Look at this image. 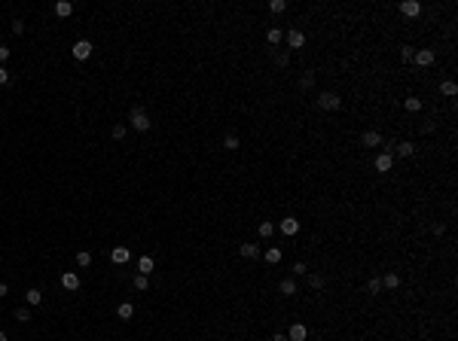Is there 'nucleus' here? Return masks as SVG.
<instances>
[{
  "label": "nucleus",
  "mask_w": 458,
  "mask_h": 341,
  "mask_svg": "<svg viewBox=\"0 0 458 341\" xmlns=\"http://www.w3.org/2000/svg\"><path fill=\"white\" fill-rule=\"evenodd\" d=\"M299 293H303V286H299V283H296V277H290V274H284V277H281V280H278V296H281V299H296Z\"/></svg>",
  "instance_id": "9d476101"
},
{
  "label": "nucleus",
  "mask_w": 458,
  "mask_h": 341,
  "mask_svg": "<svg viewBox=\"0 0 458 341\" xmlns=\"http://www.w3.org/2000/svg\"><path fill=\"white\" fill-rule=\"evenodd\" d=\"M129 259H132V250L129 247H113L110 250V262L113 265H129Z\"/></svg>",
  "instance_id": "4be33fe9"
},
{
  "label": "nucleus",
  "mask_w": 458,
  "mask_h": 341,
  "mask_svg": "<svg viewBox=\"0 0 458 341\" xmlns=\"http://www.w3.org/2000/svg\"><path fill=\"white\" fill-rule=\"evenodd\" d=\"M12 34H15V37H25V19H15L12 22Z\"/></svg>",
  "instance_id": "c9c22d12"
},
{
  "label": "nucleus",
  "mask_w": 458,
  "mask_h": 341,
  "mask_svg": "<svg viewBox=\"0 0 458 341\" xmlns=\"http://www.w3.org/2000/svg\"><path fill=\"white\" fill-rule=\"evenodd\" d=\"M437 64V49L434 46H418L415 55H412V67L415 70H431Z\"/></svg>",
  "instance_id": "7ed1b4c3"
},
{
  "label": "nucleus",
  "mask_w": 458,
  "mask_h": 341,
  "mask_svg": "<svg viewBox=\"0 0 458 341\" xmlns=\"http://www.w3.org/2000/svg\"><path fill=\"white\" fill-rule=\"evenodd\" d=\"M6 296H9V286H6L3 280H0V299H6Z\"/></svg>",
  "instance_id": "ea45409f"
},
{
  "label": "nucleus",
  "mask_w": 458,
  "mask_h": 341,
  "mask_svg": "<svg viewBox=\"0 0 458 341\" xmlns=\"http://www.w3.org/2000/svg\"><path fill=\"white\" fill-rule=\"evenodd\" d=\"M364 293L369 296V299H379L385 290H382V277L379 274H373V277H366V283H364Z\"/></svg>",
  "instance_id": "aec40b11"
},
{
  "label": "nucleus",
  "mask_w": 458,
  "mask_h": 341,
  "mask_svg": "<svg viewBox=\"0 0 458 341\" xmlns=\"http://www.w3.org/2000/svg\"><path fill=\"white\" fill-rule=\"evenodd\" d=\"M263 37H266V46H269V49H278L281 43H284V28H278V25H269Z\"/></svg>",
  "instance_id": "dca6fc26"
},
{
  "label": "nucleus",
  "mask_w": 458,
  "mask_h": 341,
  "mask_svg": "<svg viewBox=\"0 0 458 341\" xmlns=\"http://www.w3.org/2000/svg\"><path fill=\"white\" fill-rule=\"evenodd\" d=\"M31 317H34V314H31L28 304H22V308H15V311H12V320H19V323H31Z\"/></svg>",
  "instance_id": "7c9ffc66"
},
{
  "label": "nucleus",
  "mask_w": 458,
  "mask_h": 341,
  "mask_svg": "<svg viewBox=\"0 0 458 341\" xmlns=\"http://www.w3.org/2000/svg\"><path fill=\"white\" fill-rule=\"evenodd\" d=\"M132 286H135L137 293H147V290H150V277H144V274H137V277L132 280Z\"/></svg>",
  "instance_id": "72a5a7b5"
},
{
  "label": "nucleus",
  "mask_w": 458,
  "mask_h": 341,
  "mask_svg": "<svg viewBox=\"0 0 458 341\" xmlns=\"http://www.w3.org/2000/svg\"><path fill=\"white\" fill-rule=\"evenodd\" d=\"M92 40H77L74 43V49H70V52H74V61H89L92 58Z\"/></svg>",
  "instance_id": "2eb2a0df"
},
{
  "label": "nucleus",
  "mask_w": 458,
  "mask_h": 341,
  "mask_svg": "<svg viewBox=\"0 0 458 341\" xmlns=\"http://www.w3.org/2000/svg\"><path fill=\"white\" fill-rule=\"evenodd\" d=\"M400 110L407 116H415V113L425 110V98H421V95H403L400 98Z\"/></svg>",
  "instance_id": "9b49d317"
},
{
  "label": "nucleus",
  "mask_w": 458,
  "mask_h": 341,
  "mask_svg": "<svg viewBox=\"0 0 458 341\" xmlns=\"http://www.w3.org/2000/svg\"><path fill=\"white\" fill-rule=\"evenodd\" d=\"M369 165H373V174L388 177V174H394V171H397V158H394V152H376Z\"/></svg>",
  "instance_id": "f03ea898"
},
{
  "label": "nucleus",
  "mask_w": 458,
  "mask_h": 341,
  "mask_svg": "<svg viewBox=\"0 0 458 341\" xmlns=\"http://www.w3.org/2000/svg\"><path fill=\"white\" fill-rule=\"evenodd\" d=\"M269 341H287V335H284V332H281V329H275V332L269 335Z\"/></svg>",
  "instance_id": "58836bf2"
},
{
  "label": "nucleus",
  "mask_w": 458,
  "mask_h": 341,
  "mask_svg": "<svg viewBox=\"0 0 458 341\" xmlns=\"http://www.w3.org/2000/svg\"><path fill=\"white\" fill-rule=\"evenodd\" d=\"M272 15H284L287 12V0H269V6H266Z\"/></svg>",
  "instance_id": "2f4dec72"
},
{
  "label": "nucleus",
  "mask_w": 458,
  "mask_h": 341,
  "mask_svg": "<svg viewBox=\"0 0 458 341\" xmlns=\"http://www.w3.org/2000/svg\"><path fill=\"white\" fill-rule=\"evenodd\" d=\"M77 265L80 268H89L92 265V253H89V250H80V253H77Z\"/></svg>",
  "instance_id": "f704fd0d"
},
{
  "label": "nucleus",
  "mask_w": 458,
  "mask_h": 341,
  "mask_svg": "<svg viewBox=\"0 0 458 341\" xmlns=\"http://www.w3.org/2000/svg\"><path fill=\"white\" fill-rule=\"evenodd\" d=\"M9 52H12V49H9V46H3V43H0V64H3V61H6V58H9Z\"/></svg>",
  "instance_id": "e433bc0d"
},
{
  "label": "nucleus",
  "mask_w": 458,
  "mask_h": 341,
  "mask_svg": "<svg viewBox=\"0 0 458 341\" xmlns=\"http://www.w3.org/2000/svg\"><path fill=\"white\" fill-rule=\"evenodd\" d=\"M382 140H385V134H382L379 128H364V131L358 134V143H361L364 150H369V152H373V150H382Z\"/></svg>",
  "instance_id": "423d86ee"
},
{
  "label": "nucleus",
  "mask_w": 458,
  "mask_h": 341,
  "mask_svg": "<svg viewBox=\"0 0 458 341\" xmlns=\"http://www.w3.org/2000/svg\"><path fill=\"white\" fill-rule=\"evenodd\" d=\"M278 228H281V235H284V238H296L299 231H303V220H299L296 213H287V217L278 223Z\"/></svg>",
  "instance_id": "1a4fd4ad"
},
{
  "label": "nucleus",
  "mask_w": 458,
  "mask_h": 341,
  "mask_svg": "<svg viewBox=\"0 0 458 341\" xmlns=\"http://www.w3.org/2000/svg\"><path fill=\"white\" fill-rule=\"evenodd\" d=\"M437 95L446 98V101H455L458 98V82L455 79H440L437 82Z\"/></svg>",
  "instance_id": "f3484780"
},
{
  "label": "nucleus",
  "mask_w": 458,
  "mask_h": 341,
  "mask_svg": "<svg viewBox=\"0 0 458 341\" xmlns=\"http://www.w3.org/2000/svg\"><path fill=\"white\" fill-rule=\"evenodd\" d=\"M238 256L248 259V262H254V259L263 256V250H260V244H254V241H244V244H238Z\"/></svg>",
  "instance_id": "6ab92c4d"
},
{
  "label": "nucleus",
  "mask_w": 458,
  "mask_h": 341,
  "mask_svg": "<svg viewBox=\"0 0 458 341\" xmlns=\"http://www.w3.org/2000/svg\"><path fill=\"white\" fill-rule=\"evenodd\" d=\"M223 150H226V152H238V150H241L238 131H226V134H223Z\"/></svg>",
  "instance_id": "412c9836"
},
{
  "label": "nucleus",
  "mask_w": 458,
  "mask_h": 341,
  "mask_svg": "<svg viewBox=\"0 0 458 341\" xmlns=\"http://www.w3.org/2000/svg\"><path fill=\"white\" fill-rule=\"evenodd\" d=\"M418 143L415 140H410V137H403V140H397V147H394V158H403V161H412L415 155H418Z\"/></svg>",
  "instance_id": "6e6552de"
},
{
  "label": "nucleus",
  "mask_w": 458,
  "mask_h": 341,
  "mask_svg": "<svg viewBox=\"0 0 458 341\" xmlns=\"http://www.w3.org/2000/svg\"><path fill=\"white\" fill-rule=\"evenodd\" d=\"M61 286H64L67 293H77V290H80V274H77V271H64V274H61Z\"/></svg>",
  "instance_id": "5701e85b"
},
{
  "label": "nucleus",
  "mask_w": 458,
  "mask_h": 341,
  "mask_svg": "<svg viewBox=\"0 0 458 341\" xmlns=\"http://www.w3.org/2000/svg\"><path fill=\"white\" fill-rule=\"evenodd\" d=\"M379 277H382V290L385 293H400L403 290V277H400V271H394V268L385 271V274H379Z\"/></svg>",
  "instance_id": "f8f14e48"
},
{
  "label": "nucleus",
  "mask_w": 458,
  "mask_h": 341,
  "mask_svg": "<svg viewBox=\"0 0 458 341\" xmlns=\"http://www.w3.org/2000/svg\"><path fill=\"white\" fill-rule=\"evenodd\" d=\"M287 341H309V323H303V320H293L290 326H287Z\"/></svg>",
  "instance_id": "ddd939ff"
},
{
  "label": "nucleus",
  "mask_w": 458,
  "mask_h": 341,
  "mask_svg": "<svg viewBox=\"0 0 458 341\" xmlns=\"http://www.w3.org/2000/svg\"><path fill=\"white\" fill-rule=\"evenodd\" d=\"M342 107H345V98L336 92V88H321V92H315V110L318 113L336 116V113H342Z\"/></svg>",
  "instance_id": "f257e3e1"
},
{
  "label": "nucleus",
  "mask_w": 458,
  "mask_h": 341,
  "mask_svg": "<svg viewBox=\"0 0 458 341\" xmlns=\"http://www.w3.org/2000/svg\"><path fill=\"white\" fill-rule=\"evenodd\" d=\"M129 122H132V128H135L137 134H147V131L153 128V122H150L147 110H144L140 104H135V107H132V116H129Z\"/></svg>",
  "instance_id": "39448f33"
},
{
  "label": "nucleus",
  "mask_w": 458,
  "mask_h": 341,
  "mask_svg": "<svg viewBox=\"0 0 458 341\" xmlns=\"http://www.w3.org/2000/svg\"><path fill=\"white\" fill-rule=\"evenodd\" d=\"M6 82H9V70L0 64V85H6Z\"/></svg>",
  "instance_id": "4c0bfd02"
},
{
  "label": "nucleus",
  "mask_w": 458,
  "mask_h": 341,
  "mask_svg": "<svg viewBox=\"0 0 458 341\" xmlns=\"http://www.w3.org/2000/svg\"><path fill=\"white\" fill-rule=\"evenodd\" d=\"M0 341H9V335H6V332H3V329H0Z\"/></svg>",
  "instance_id": "a19ab883"
},
{
  "label": "nucleus",
  "mask_w": 458,
  "mask_h": 341,
  "mask_svg": "<svg viewBox=\"0 0 458 341\" xmlns=\"http://www.w3.org/2000/svg\"><path fill=\"white\" fill-rule=\"evenodd\" d=\"M428 235H431L434 241H440V238L446 235V223H443V220H431V223H428Z\"/></svg>",
  "instance_id": "b1692460"
},
{
  "label": "nucleus",
  "mask_w": 458,
  "mask_h": 341,
  "mask_svg": "<svg viewBox=\"0 0 458 341\" xmlns=\"http://www.w3.org/2000/svg\"><path fill=\"white\" fill-rule=\"evenodd\" d=\"M126 134H129V125L126 122H116L113 128H110V137L113 140H126Z\"/></svg>",
  "instance_id": "473e14b6"
},
{
  "label": "nucleus",
  "mask_w": 458,
  "mask_h": 341,
  "mask_svg": "<svg viewBox=\"0 0 458 341\" xmlns=\"http://www.w3.org/2000/svg\"><path fill=\"white\" fill-rule=\"evenodd\" d=\"M281 259H284V250H281L278 244H272V247H266V250H263V262H266L269 268L281 265Z\"/></svg>",
  "instance_id": "a211bd4d"
},
{
  "label": "nucleus",
  "mask_w": 458,
  "mask_h": 341,
  "mask_svg": "<svg viewBox=\"0 0 458 341\" xmlns=\"http://www.w3.org/2000/svg\"><path fill=\"white\" fill-rule=\"evenodd\" d=\"M153 271H156V262H153V256H140V259H137V274L150 277Z\"/></svg>",
  "instance_id": "393cba45"
},
{
  "label": "nucleus",
  "mask_w": 458,
  "mask_h": 341,
  "mask_svg": "<svg viewBox=\"0 0 458 341\" xmlns=\"http://www.w3.org/2000/svg\"><path fill=\"white\" fill-rule=\"evenodd\" d=\"M257 235H260L263 241H272V235H275V223H272V220H263V223L257 226Z\"/></svg>",
  "instance_id": "a878e982"
},
{
  "label": "nucleus",
  "mask_w": 458,
  "mask_h": 341,
  "mask_svg": "<svg viewBox=\"0 0 458 341\" xmlns=\"http://www.w3.org/2000/svg\"><path fill=\"white\" fill-rule=\"evenodd\" d=\"M312 271V268H309V262L306 259H296L293 265H290V277H306Z\"/></svg>",
  "instance_id": "cd10ccee"
},
{
  "label": "nucleus",
  "mask_w": 458,
  "mask_h": 341,
  "mask_svg": "<svg viewBox=\"0 0 458 341\" xmlns=\"http://www.w3.org/2000/svg\"><path fill=\"white\" fill-rule=\"evenodd\" d=\"M116 317H119L122 323L132 320V317H135V304H132V302H119V304H116Z\"/></svg>",
  "instance_id": "bb28decb"
},
{
  "label": "nucleus",
  "mask_w": 458,
  "mask_h": 341,
  "mask_svg": "<svg viewBox=\"0 0 458 341\" xmlns=\"http://www.w3.org/2000/svg\"><path fill=\"white\" fill-rule=\"evenodd\" d=\"M327 283H330V280H327V274H321V271H309V274H306V286H309L312 293H324Z\"/></svg>",
  "instance_id": "4468645a"
},
{
  "label": "nucleus",
  "mask_w": 458,
  "mask_h": 341,
  "mask_svg": "<svg viewBox=\"0 0 458 341\" xmlns=\"http://www.w3.org/2000/svg\"><path fill=\"white\" fill-rule=\"evenodd\" d=\"M52 9H55L58 19H67V15H74V3H70V0H58V3L52 6Z\"/></svg>",
  "instance_id": "c756f323"
},
{
  "label": "nucleus",
  "mask_w": 458,
  "mask_h": 341,
  "mask_svg": "<svg viewBox=\"0 0 458 341\" xmlns=\"http://www.w3.org/2000/svg\"><path fill=\"white\" fill-rule=\"evenodd\" d=\"M284 43H287L290 52H303L306 43H309V37H306L303 28H287V31H284Z\"/></svg>",
  "instance_id": "0eeeda50"
},
{
  "label": "nucleus",
  "mask_w": 458,
  "mask_h": 341,
  "mask_svg": "<svg viewBox=\"0 0 458 341\" xmlns=\"http://www.w3.org/2000/svg\"><path fill=\"white\" fill-rule=\"evenodd\" d=\"M25 302H28V308H37V304L43 302V290H37V286H31V290L25 293Z\"/></svg>",
  "instance_id": "c85d7f7f"
},
{
  "label": "nucleus",
  "mask_w": 458,
  "mask_h": 341,
  "mask_svg": "<svg viewBox=\"0 0 458 341\" xmlns=\"http://www.w3.org/2000/svg\"><path fill=\"white\" fill-rule=\"evenodd\" d=\"M394 9H397L400 19H407V22H418L421 15H425V6H421L418 0H400Z\"/></svg>",
  "instance_id": "20e7f679"
}]
</instances>
